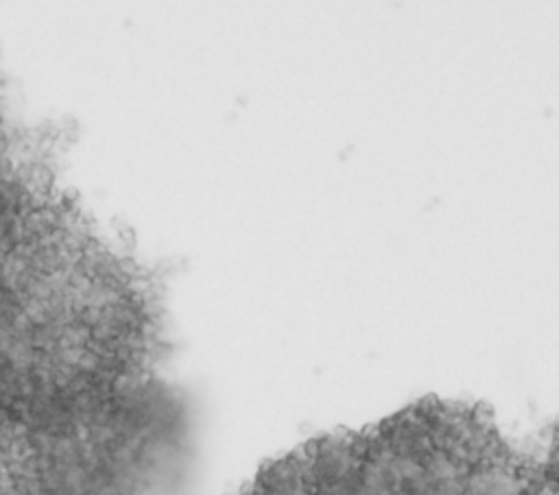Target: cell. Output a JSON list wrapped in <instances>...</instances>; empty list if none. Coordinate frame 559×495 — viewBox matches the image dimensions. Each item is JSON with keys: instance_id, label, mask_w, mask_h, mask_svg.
I'll return each instance as SVG.
<instances>
[{"instance_id": "obj_1", "label": "cell", "mask_w": 559, "mask_h": 495, "mask_svg": "<svg viewBox=\"0 0 559 495\" xmlns=\"http://www.w3.org/2000/svg\"><path fill=\"white\" fill-rule=\"evenodd\" d=\"M485 406L426 398L360 432L326 434L260 469L250 493H539Z\"/></svg>"}, {"instance_id": "obj_2", "label": "cell", "mask_w": 559, "mask_h": 495, "mask_svg": "<svg viewBox=\"0 0 559 495\" xmlns=\"http://www.w3.org/2000/svg\"><path fill=\"white\" fill-rule=\"evenodd\" d=\"M24 273L20 238L7 196L0 188V404L15 365L22 323Z\"/></svg>"}]
</instances>
